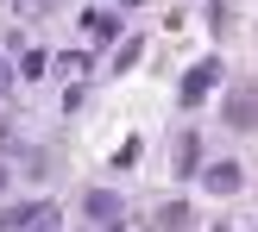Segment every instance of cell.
<instances>
[{
	"label": "cell",
	"mask_w": 258,
	"mask_h": 232,
	"mask_svg": "<svg viewBox=\"0 0 258 232\" xmlns=\"http://www.w3.org/2000/svg\"><path fill=\"white\" fill-rule=\"evenodd\" d=\"M221 132H258V82H233V88H227Z\"/></svg>",
	"instance_id": "3"
},
{
	"label": "cell",
	"mask_w": 258,
	"mask_h": 232,
	"mask_svg": "<svg viewBox=\"0 0 258 232\" xmlns=\"http://www.w3.org/2000/svg\"><path fill=\"white\" fill-rule=\"evenodd\" d=\"M32 213H38V195H25V201H0V232H32Z\"/></svg>",
	"instance_id": "8"
},
{
	"label": "cell",
	"mask_w": 258,
	"mask_h": 232,
	"mask_svg": "<svg viewBox=\"0 0 258 232\" xmlns=\"http://www.w3.org/2000/svg\"><path fill=\"white\" fill-rule=\"evenodd\" d=\"M196 182H202V195H208V201H233L239 188H246V163H239V157H208Z\"/></svg>",
	"instance_id": "2"
},
{
	"label": "cell",
	"mask_w": 258,
	"mask_h": 232,
	"mask_svg": "<svg viewBox=\"0 0 258 232\" xmlns=\"http://www.w3.org/2000/svg\"><path fill=\"white\" fill-rule=\"evenodd\" d=\"M120 207H126L120 188H88V195H82V213H88L95 226H113V220H120Z\"/></svg>",
	"instance_id": "7"
},
{
	"label": "cell",
	"mask_w": 258,
	"mask_h": 232,
	"mask_svg": "<svg viewBox=\"0 0 258 232\" xmlns=\"http://www.w3.org/2000/svg\"><path fill=\"white\" fill-rule=\"evenodd\" d=\"M189 226H196V201L170 195V201H158V207H151V232H189Z\"/></svg>",
	"instance_id": "6"
},
{
	"label": "cell",
	"mask_w": 258,
	"mask_h": 232,
	"mask_svg": "<svg viewBox=\"0 0 258 232\" xmlns=\"http://www.w3.org/2000/svg\"><path fill=\"white\" fill-rule=\"evenodd\" d=\"M202 151H208V132H202V126H183V132H176V145H170V176L176 182H196L202 176Z\"/></svg>",
	"instance_id": "4"
},
{
	"label": "cell",
	"mask_w": 258,
	"mask_h": 232,
	"mask_svg": "<svg viewBox=\"0 0 258 232\" xmlns=\"http://www.w3.org/2000/svg\"><path fill=\"white\" fill-rule=\"evenodd\" d=\"M221 88H227V63L208 50V57H196L183 69V82H176V107H183V113H202L208 94H221Z\"/></svg>",
	"instance_id": "1"
},
{
	"label": "cell",
	"mask_w": 258,
	"mask_h": 232,
	"mask_svg": "<svg viewBox=\"0 0 258 232\" xmlns=\"http://www.w3.org/2000/svg\"><path fill=\"white\" fill-rule=\"evenodd\" d=\"M139 50H145V44H139V38H126V50H120V57H113V69H107V75H126V69H133V63H139Z\"/></svg>",
	"instance_id": "9"
},
{
	"label": "cell",
	"mask_w": 258,
	"mask_h": 232,
	"mask_svg": "<svg viewBox=\"0 0 258 232\" xmlns=\"http://www.w3.org/2000/svg\"><path fill=\"white\" fill-rule=\"evenodd\" d=\"M7 188H13V163L0 157V201H7Z\"/></svg>",
	"instance_id": "10"
},
{
	"label": "cell",
	"mask_w": 258,
	"mask_h": 232,
	"mask_svg": "<svg viewBox=\"0 0 258 232\" xmlns=\"http://www.w3.org/2000/svg\"><path fill=\"white\" fill-rule=\"evenodd\" d=\"M82 25H88V44H95V50H107L113 38H126V13H120V7H95V13H82Z\"/></svg>",
	"instance_id": "5"
}]
</instances>
